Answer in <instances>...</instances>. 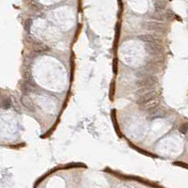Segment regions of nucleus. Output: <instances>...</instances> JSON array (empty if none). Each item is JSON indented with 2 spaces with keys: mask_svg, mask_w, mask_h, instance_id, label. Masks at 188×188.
Segmentation results:
<instances>
[{
  "mask_svg": "<svg viewBox=\"0 0 188 188\" xmlns=\"http://www.w3.org/2000/svg\"><path fill=\"white\" fill-rule=\"evenodd\" d=\"M140 38H141V40L145 41L146 44H147L146 47H147V50L148 53L152 55L159 53V51H160V43H159L156 39L150 36V35H146V36H142Z\"/></svg>",
  "mask_w": 188,
  "mask_h": 188,
  "instance_id": "f257e3e1",
  "label": "nucleus"
},
{
  "mask_svg": "<svg viewBox=\"0 0 188 188\" xmlns=\"http://www.w3.org/2000/svg\"><path fill=\"white\" fill-rule=\"evenodd\" d=\"M159 105V100L156 97V98L150 100V101L147 102L146 103H144V108L146 110H151V109H155Z\"/></svg>",
  "mask_w": 188,
  "mask_h": 188,
  "instance_id": "20e7f679",
  "label": "nucleus"
},
{
  "mask_svg": "<svg viewBox=\"0 0 188 188\" xmlns=\"http://www.w3.org/2000/svg\"><path fill=\"white\" fill-rule=\"evenodd\" d=\"M3 106H4V108H9V106H11V101H9V99L5 100L4 103H3Z\"/></svg>",
  "mask_w": 188,
  "mask_h": 188,
  "instance_id": "39448f33",
  "label": "nucleus"
},
{
  "mask_svg": "<svg viewBox=\"0 0 188 188\" xmlns=\"http://www.w3.org/2000/svg\"><path fill=\"white\" fill-rule=\"evenodd\" d=\"M157 94L155 91H148V92H146L145 94H143L142 96H140V98L138 100V103H142V105H144L147 102L150 101V100L156 98Z\"/></svg>",
  "mask_w": 188,
  "mask_h": 188,
  "instance_id": "7ed1b4c3",
  "label": "nucleus"
},
{
  "mask_svg": "<svg viewBox=\"0 0 188 188\" xmlns=\"http://www.w3.org/2000/svg\"><path fill=\"white\" fill-rule=\"evenodd\" d=\"M157 83V78L155 76H148L146 77L143 80L140 81L139 85L142 86L143 87H152L155 86V84Z\"/></svg>",
  "mask_w": 188,
  "mask_h": 188,
  "instance_id": "f03ea898",
  "label": "nucleus"
}]
</instances>
